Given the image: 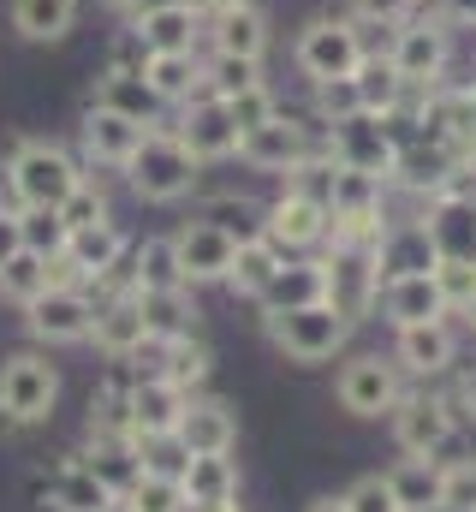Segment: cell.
<instances>
[{
    "label": "cell",
    "mask_w": 476,
    "mask_h": 512,
    "mask_svg": "<svg viewBox=\"0 0 476 512\" xmlns=\"http://www.w3.org/2000/svg\"><path fill=\"white\" fill-rule=\"evenodd\" d=\"M328 155L340 167L357 173H375V179H393V161H399V137L381 114H352L340 126H328Z\"/></svg>",
    "instance_id": "obj_7"
},
{
    "label": "cell",
    "mask_w": 476,
    "mask_h": 512,
    "mask_svg": "<svg viewBox=\"0 0 476 512\" xmlns=\"http://www.w3.org/2000/svg\"><path fill=\"white\" fill-rule=\"evenodd\" d=\"M173 286H185L173 239H143L131 251V292H173Z\"/></svg>",
    "instance_id": "obj_37"
},
{
    "label": "cell",
    "mask_w": 476,
    "mask_h": 512,
    "mask_svg": "<svg viewBox=\"0 0 476 512\" xmlns=\"http://www.w3.org/2000/svg\"><path fill=\"white\" fill-rule=\"evenodd\" d=\"M465 322H471V328H476V292H471V304H465Z\"/></svg>",
    "instance_id": "obj_60"
},
{
    "label": "cell",
    "mask_w": 476,
    "mask_h": 512,
    "mask_svg": "<svg viewBox=\"0 0 476 512\" xmlns=\"http://www.w3.org/2000/svg\"><path fill=\"white\" fill-rule=\"evenodd\" d=\"M179 507H191V501H185V489H179L173 477L143 471V477L125 489V512H179Z\"/></svg>",
    "instance_id": "obj_44"
},
{
    "label": "cell",
    "mask_w": 476,
    "mask_h": 512,
    "mask_svg": "<svg viewBox=\"0 0 476 512\" xmlns=\"http://www.w3.org/2000/svg\"><path fill=\"white\" fill-rule=\"evenodd\" d=\"M250 84H262V60H233V54H215V60H203V96H238V90H250Z\"/></svg>",
    "instance_id": "obj_42"
},
{
    "label": "cell",
    "mask_w": 476,
    "mask_h": 512,
    "mask_svg": "<svg viewBox=\"0 0 476 512\" xmlns=\"http://www.w3.org/2000/svg\"><path fill=\"white\" fill-rule=\"evenodd\" d=\"M238 155H244L256 173H298V167L316 155V143H310V126H298L292 114H274L268 126H256V131L238 137Z\"/></svg>",
    "instance_id": "obj_12"
},
{
    "label": "cell",
    "mask_w": 476,
    "mask_h": 512,
    "mask_svg": "<svg viewBox=\"0 0 476 512\" xmlns=\"http://www.w3.org/2000/svg\"><path fill=\"white\" fill-rule=\"evenodd\" d=\"M405 6H411V0H352V12H346V18L381 30V24H399V18H405Z\"/></svg>",
    "instance_id": "obj_52"
},
{
    "label": "cell",
    "mask_w": 476,
    "mask_h": 512,
    "mask_svg": "<svg viewBox=\"0 0 476 512\" xmlns=\"http://www.w3.org/2000/svg\"><path fill=\"white\" fill-rule=\"evenodd\" d=\"M18 233H24V251L36 256H66V221L60 209H18Z\"/></svg>",
    "instance_id": "obj_43"
},
{
    "label": "cell",
    "mask_w": 476,
    "mask_h": 512,
    "mask_svg": "<svg viewBox=\"0 0 476 512\" xmlns=\"http://www.w3.org/2000/svg\"><path fill=\"white\" fill-rule=\"evenodd\" d=\"M227 114H233L238 137H244V131L268 126V120L280 114V102H274V90H268V84H250V90H238V96H227Z\"/></svg>",
    "instance_id": "obj_45"
},
{
    "label": "cell",
    "mask_w": 476,
    "mask_h": 512,
    "mask_svg": "<svg viewBox=\"0 0 476 512\" xmlns=\"http://www.w3.org/2000/svg\"><path fill=\"white\" fill-rule=\"evenodd\" d=\"M203 221H215V227H221V233H233V239L262 233V221H256V209H250L244 197H215V203L203 209Z\"/></svg>",
    "instance_id": "obj_48"
},
{
    "label": "cell",
    "mask_w": 476,
    "mask_h": 512,
    "mask_svg": "<svg viewBox=\"0 0 476 512\" xmlns=\"http://www.w3.org/2000/svg\"><path fill=\"white\" fill-rule=\"evenodd\" d=\"M316 114H322V126H340V120L363 114L357 78H328V84H316Z\"/></svg>",
    "instance_id": "obj_47"
},
{
    "label": "cell",
    "mask_w": 476,
    "mask_h": 512,
    "mask_svg": "<svg viewBox=\"0 0 476 512\" xmlns=\"http://www.w3.org/2000/svg\"><path fill=\"white\" fill-rule=\"evenodd\" d=\"M441 512H476V459L453 465L441 477Z\"/></svg>",
    "instance_id": "obj_49"
},
{
    "label": "cell",
    "mask_w": 476,
    "mask_h": 512,
    "mask_svg": "<svg viewBox=\"0 0 476 512\" xmlns=\"http://www.w3.org/2000/svg\"><path fill=\"white\" fill-rule=\"evenodd\" d=\"M459 358V340L447 322H417V328H399V346H393V364L411 370V376H441L453 370Z\"/></svg>",
    "instance_id": "obj_24"
},
{
    "label": "cell",
    "mask_w": 476,
    "mask_h": 512,
    "mask_svg": "<svg viewBox=\"0 0 476 512\" xmlns=\"http://www.w3.org/2000/svg\"><path fill=\"white\" fill-rule=\"evenodd\" d=\"M381 310L393 328H417V322H441L447 298H441L435 274H393V280H381Z\"/></svg>",
    "instance_id": "obj_20"
},
{
    "label": "cell",
    "mask_w": 476,
    "mask_h": 512,
    "mask_svg": "<svg viewBox=\"0 0 476 512\" xmlns=\"http://www.w3.org/2000/svg\"><path fill=\"white\" fill-rule=\"evenodd\" d=\"M262 233L280 245V251H310L328 239V203L310 197L304 185H286L268 209H262Z\"/></svg>",
    "instance_id": "obj_11"
},
{
    "label": "cell",
    "mask_w": 476,
    "mask_h": 512,
    "mask_svg": "<svg viewBox=\"0 0 476 512\" xmlns=\"http://www.w3.org/2000/svg\"><path fill=\"white\" fill-rule=\"evenodd\" d=\"M54 399H60V376H54L48 358H36V352L6 358V370H0V411L12 423H42L54 411Z\"/></svg>",
    "instance_id": "obj_8"
},
{
    "label": "cell",
    "mask_w": 476,
    "mask_h": 512,
    "mask_svg": "<svg viewBox=\"0 0 476 512\" xmlns=\"http://www.w3.org/2000/svg\"><path fill=\"white\" fill-rule=\"evenodd\" d=\"M108 66H114V72H143V66H149V48H143V36H137V30H125V36L114 42Z\"/></svg>",
    "instance_id": "obj_53"
},
{
    "label": "cell",
    "mask_w": 476,
    "mask_h": 512,
    "mask_svg": "<svg viewBox=\"0 0 476 512\" xmlns=\"http://www.w3.org/2000/svg\"><path fill=\"white\" fill-rule=\"evenodd\" d=\"M203 12H227V6H244V0H197Z\"/></svg>",
    "instance_id": "obj_59"
},
{
    "label": "cell",
    "mask_w": 476,
    "mask_h": 512,
    "mask_svg": "<svg viewBox=\"0 0 476 512\" xmlns=\"http://www.w3.org/2000/svg\"><path fill=\"white\" fill-rule=\"evenodd\" d=\"M90 340H96L108 358H131V352L149 340V322H143V304H137V292H119V298H108V304L96 310V328H90Z\"/></svg>",
    "instance_id": "obj_27"
},
{
    "label": "cell",
    "mask_w": 476,
    "mask_h": 512,
    "mask_svg": "<svg viewBox=\"0 0 476 512\" xmlns=\"http://www.w3.org/2000/svg\"><path fill=\"white\" fill-rule=\"evenodd\" d=\"M155 6H179V0H114V12H125V18H143Z\"/></svg>",
    "instance_id": "obj_56"
},
{
    "label": "cell",
    "mask_w": 476,
    "mask_h": 512,
    "mask_svg": "<svg viewBox=\"0 0 476 512\" xmlns=\"http://www.w3.org/2000/svg\"><path fill=\"white\" fill-rule=\"evenodd\" d=\"M185 411V387H173L167 376H137L125 393V435L149 441V435H173Z\"/></svg>",
    "instance_id": "obj_14"
},
{
    "label": "cell",
    "mask_w": 476,
    "mask_h": 512,
    "mask_svg": "<svg viewBox=\"0 0 476 512\" xmlns=\"http://www.w3.org/2000/svg\"><path fill=\"white\" fill-rule=\"evenodd\" d=\"M346 507H352V512H405L387 477H363V483H357L352 495H346Z\"/></svg>",
    "instance_id": "obj_51"
},
{
    "label": "cell",
    "mask_w": 476,
    "mask_h": 512,
    "mask_svg": "<svg viewBox=\"0 0 476 512\" xmlns=\"http://www.w3.org/2000/svg\"><path fill=\"white\" fill-rule=\"evenodd\" d=\"M54 286V262L36 251H18L12 262H0V292L12 298V304H30V298H42Z\"/></svg>",
    "instance_id": "obj_41"
},
{
    "label": "cell",
    "mask_w": 476,
    "mask_h": 512,
    "mask_svg": "<svg viewBox=\"0 0 476 512\" xmlns=\"http://www.w3.org/2000/svg\"><path fill=\"white\" fill-rule=\"evenodd\" d=\"M143 78L155 84V96L167 108H185L191 96H203V60L197 54H149Z\"/></svg>",
    "instance_id": "obj_33"
},
{
    "label": "cell",
    "mask_w": 476,
    "mask_h": 512,
    "mask_svg": "<svg viewBox=\"0 0 476 512\" xmlns=\"http://www.w3.org/2000/svg\"><path fill=\"white\" fill-rule=\"evenodd\" d=\"M131 30L143 36L149 54H197V42L209 30V12L197 0H179V6H155V12L131 18Z\"/></svg>",
    "instance_id": "obj_17"
},
{
    "label": "cell",
    "mask_w": 476,
    "mask_h": 512,
    "mask_svg": "<svg viewBox=\"0 0 476 512\" xmlns=\"http://www.w3.org/2000/svg\"><path fill=\"white\" fill-rule=\"evenodd\" d=\"M340 405L357 417H381L399 405V370L387 358H352L340 370Z\"/></svg>",
    "instance_id": "obj_19"
},
{
    "label": "cell",
    "mask_w": 476,
    "mask_h": 512,
    "mask_svg": "<svg viewBox=\"0 0 476 512\" xmlns=\"http://www.w3.org/2000/svg\"><path fill=\"white\" fill-rule=\"evenodd\" d=\"M173 131H179V143L197 161H227V155H238V126H233V114H227L221 96H191Z\"/></svg>",
    "instance_id": "obj_15"
},
{
    "label": "cell",
    "mask_w": 476,
    "mask_h": 512,
    "mask_svg": "<svg viewBox=\"0 0 476 512\" xmlns=\"http://www.w3.org/2000/svg\"><path fill=\"white\" fill-rule=\"evenodd\" d=\"M369 42H363V24L357 18H310L292 42V60L310 84H328V78H352L363 66Z\"/></svg>",
    "instance_id": "obj_4"
},
{
    "label": "cell",
    "mask_w": 476,
    "mask_h": 512,
    "mask_svg": "<svg viewBox=\"0 0 476 512\" xmlns=\"http://www.w3.org/2000/svg\"><path fill=\"white\" fill-rule=\"evenodd\" d=\"M262 310H304V304H328V268L322 262H280V274L256 292Z\"/></svg>",
    "instance_id": "obj_29"
},
{
    "label": "cell",
    "mask_w": 476,
    "mask_h": 512,
    "mask_svg": "<svg viewBox=\"0 0 476 512\" xmlns=\"http://www.w3.org/2000/svg\"><path fill=\"white\" fill-rule=\"evenodd\" d=\"M96 108H108L119 120H137V126H161V114H167V102L155 96V84L143 72H114V66L96 78Z\"/></svg>",
    "instance_id": "obj_23"
},
{
    "label": "cell",
    "mask_w": 476,
    "mask_h": 512,
    "mask_svg": "<svg viewBox=\"0 0 476 512\" xmlns=\"http://www.w3.org/2000/svg\"><path fill=\"white\" fill-rule=\"evenodd\" d=\"M179 489H185L191 507H221V501H233V489H238L233 459H227V453H191Z\"/></svg>",
    "instance_id": "obj_34"
},
{
    "label": "cell",
    "mask_w": 476,
    "mask_h": 512,
    "mask_svg": "<svg viewBox=\"0 0 476 512\" xmlns=\"http://www.w3.org/2000/svg\"><path fill=\"white\" fill-rule=\"evenodd\" d=\"M375 262H381V280H393V274H435L441 251H435L423 221H393L381 233V245H375Z\"/></svg>",
    "instance_id": "obj_22"
},
{
    "label": "cell",
    "mask_w": 476,
    "mask_h": 512,
    "mask_svg": "<svg viewBox=\"0 0 476 512\" xmlns=\"http://www.w3.org/2000/svg\"><path fill=\"white\" fill-rule=\"evenodd\" d=\"M125 179H131V191L143 203H179L197 185V155L179 143L173 126H149L143 143H137V155L125 161Z\"/></svg>",
    "instance_id": "obj_2"
},
{
    "label": "cell",
    "mask_w": 476,
    "mask_h": 512,
    "mask_svg": "<svg viewBox=\"0 0 476 512\" xmlns=\"http://www.w3.org/2000/svg\"><path fill=\"white\" fill-rule=\"evenodd\" d=\"M328 268V304L357 322L369 304H381V262H375V245H334V256L322 262Z\"/></svg>",
    "instance_id": "obj_10"
},
{
    "label": "cell",
    "mask_w": 476,
    "mask_h": 512,
    "mask_svg": "<svg viewBox=\"0 0 476 512\" xmlns=\"http://www.w3.org/2000/svg\"><path fill=\"white\" fill-rule=\"evenodd\" d=\"M173 251H179V274H185V286H203V280H227L238 239L233 233H221L215 221H191L185 233H173Z\"/></svg>",
    "instance_id": "obj_18"
},
{
    "label": "cell",
    "mask_w": 476,
    "mask_h": 512,
    "mask_svg": "<svg viewBox=\"0 0 476 512\" xmlns=\"http://www.w3.org/2000/svg\"><path fill=\"white\" fill-rule=\"evenodd\" d=\"M60 221H66V233H78V227H96V221H108V197H102V185L78 179V185H72V197L60 203Z\"/></svg>",
    "instance_id": "obj_46"
},
{
    "label": "cell",
    "mask_w": 476,
    "mask_h": 512,
    "mask_svg": "<svg viewBox=\"0 0 476 512\" xmlns=\"http://www.w3.org/2000/svg\"><path fill=\"white\" fill-rule=\"evenodd\" d=\"M423 126H435L453 149L476 155V84H435L429 102H423Z\"/></svg>",
    "instance_id": "obj_25"
},
{
    "label": "cell",
    "mask_w": 476,
    "mask_h": 512,
    "mask_svg": "<svg viewBox=\"0 0 476 512\" xmlns=\"http://www.w3.org/2000/svg\"><path fill=\"white\" fill-rule=\"evenodd\" d=\"M280 262H286V251L268 239V233H250V239H238V251H233V268H227V286L233 292H262L274 274H280Z\"/></svg>",
    "instance_id": "obj_35"
},
{
    "label": "cell",
    "mask_w": 476,
    "mask_h": 512,
    "mask_svg": "<svg viewBox=\"0 0 476 512\" xmlns=\"http://www.w3.org/2000/svg\"><path fill=\"white\" fill-rule=\"evenodd\" d=\"M459 405H465V411L476 417V364L465 370V382H459Z\"/></svg>",
    "instance_id": "obj_57"
},
{
    "label": "cell",
    "mask_w": 476,
    "mask_h": 512,
    "mask_svg": "<svg viewBox=\"0 0 476 512\" xmlns=\"http://www.w3.org/2000/svg\"><path fill=\"white\" fill-rule=\"evenodd\" d=\"M119 256H125V233H119L114 221H96V227L66 233V256L60 262L72 268V280H108Z\"/></svg>",
    "instance_id": "obj_26"
},
{
    "label": "cell",
    "mask_w": 476,
    "mask_h": 512,
    "mask_svg": "<svg viewBox=\"0 0 476 512\" xmlns=\"http://www.w3.org/2000/svg\"><path fill=\"white\" fill-rule=\"evenodd\" d=\"M24 322H30L36 340H48V346H72V340H90V328H96V304H90L84 286H60V280H54L42 298L24 304Z\"/></svg>",
    "instance_id": "obj_9"
},
{
    "label": "cell",
    "mask_w": 476,
    "mask_h": 512,
    "mask_svg": "<svg viewBox=\"0 0 476 512\" xmlns=\"http://www.w3.org/2000/svg\"><path fill=\"white\" fill-rule=\"evenodd\" d=\"M119 495L90 471V465H60L54 477H48V507L60 512H108Z\"/></svg>",
    "instance_id": "obj_32"
},
{
    "label": "cell",
    "mask_w": 476,
    "mask_h": 512,
    "mask_svg": "<svg viewBox=\"0 0 476 512\" xmlns=\"http://www.w3.org/2000/svg\"><path fill=\"white\" fill-rule=\"evenodd\" d=\"M465 149H453L447 137L435 126H423L417 120V131L399 143V161H393V179H405L411 191H429V197H441V191H453L459 179H465Z\"/></svg>",
    "instance_id": "obj_6"
},
{
    "label": "cell",
    "mask_w": 476,
    "mask_h": 512,
    "mask_svg": "<svg viewBox=\"0 0 476 512\" xmlns=\"http://www.w3.org/2000/svg\"><path fill=\"white\" fill-rule=\"evenodd\" d=\"M435 280H441V298H447V310H465L476 292V262H441L435 268Z\"/></svg>",
    "instance_id": "obj_50"
},
{
    "label": "cell",
    "mask_w": 476,
    "mask_h": 512,
    "mask_svg": "<svg viewBox=\"0 0 476 512\" xmlns=\"http://www.w3.org/2000/svg\"><path fill=\"white\" fill-rule=\"evenodd\" d=\"M90 471H96V477H102L114 495H125V489L143 477L137 441H131V435H125V441H119V435H102V441H96V453H90Z\"/></svg>",
    "instance_id": "obj_40"
},
{
    "label": "cell",
    "mask_w": 476,
    "mask_h": 512,
    "mask_svg": "<svg viewBox=\"0 0 476 512\" xmlns=\"http://www.w3.org/2000/svg\"><path fill=\"white\" fill-rule=\"evenodd\" d=\"M179 447L185 453H227L233 447V411L221 405V399H185V411H179Z\"/></svg>",
    "instance_id": "obj_28"
},
{
    "label": "cell",
    "mask_w": 476,
    "mask_h": 512,
    "mask_svg": "<svg viewBox=\"0 0 476 512\" xmlns=\"http://www.w3.org/2000/svg\"><path fill=\"white\" fill-rule=\"evenodd\" d=\"M423 227H429V239H435L441 262H476V197L471 191H459V185L441 191V197L429 203Z\"/></svg>",
    "instance_id": "obj_16"
},
{
    "label": "cell",
    "mask_w": 476,
    "mask_h": 512,
    "mask_svg": "<svg viewBox=\"0 0 476 512\" xmlns=\"http://www.w3.org/2000/svg\"><path fill=\"white\" fill-rule=\"evenodd\" d=\"M24 251V233H18V209H0V262Z\"/></svg>",
    "instance_id": "obj_54"
},
{
    "label": "cell",
    "mask_w": 476,
    "mask_h": 512,
    "mask_svg": "<svg viewBox=\"0 0 476 512\" xmlns=\"http://www.w3.org/2000/svg\"><path fill=\"white\" fill-rule=\"evenodd\" d=\"M143 131H149V126H137V120H119V114H108V108H96V102H90V114H84V149H90V161L125 167V161L137 155Z\"/></svg>",
    "instance_id": "obj_30"
},
{
    "label": "cell",
    "mask_w": 476,
    "mask_h": 512,
    "mask_svg": "<svg viewBox=\"0 0 476 512\" xmlns=\"http://www.w3.org/2000/svg\"><path fill=\"white\" fill-rule=\"evenodd\" d=\"M393 435H399V447L417 453V459L441 453V447L453 441V411H447V399H435V393H399V405H393Z\"/></svg>",
    "instance_id": "obj_13"
},
{
    "label": "cell",
    "mask_w": 476,
    "mask_h": 512,
    "mask_svg": "<svg viewBox=\"0 0 476 512\" xmlns=\"http://www.w3.org/2000/svg\"><path fill=\"white\" fill-rule=\"evenodd\" d=\"M137 304H143L149 340H173V334H191V316H197V304L185 298V286H173V292H137Z\"/></svg>",
    "instance_id": "obj_38"
},
{
    "label": "cell",
    "mask_w": 476,
    "mask_h": 512,
    "mask_svg": "<svg viewBox=\"0 0 476 512\" xmlns=\"http://www.w3.org/2000/svg\"><path fill=\"white\" fill-rule=\"evenodd\" d=\"M387 60H393V72L411 84V90H435L441 78H447V60H453V36H447V18L435 12H405L399 24H393V42H387Z\"/></svg>",
    "instance_id": "obj_3"
},
{
    "label": "cell",
    "mask_w": 476,
    "mask_h": 512,
    "mask_svg": "<svg viewBox=\"0 0 476 512\" xmlns=\"http://www.w3.org/2000/svg\"><path fill=\"white\" fill-rule=\"evenodd\" d=\"M352 78H357V96H363V114H393V108H405V90H411V84L393 72V60H387V54H375V48H369Z\"/></svg>",
    "instance_id": "obj_36"
},
{
    "label": "cell",
    "mask_w": 476,
    "mask_h": 512,
    "mask_svg": "<svg viewBox=\"0 0 476 512\" xmlns=\"http://www.w3.org/2000/svg\"><path fill=\"white\" fill-rule=\"evenodd\" d=\"M197 512H238L233 501H221V507H197Z\"/></svg>",
    "instance_id": "obj_61"
},
{
    "label": "cell",
    "mask_w": 476,
    "mask_h": 512,
    "mask_svg": "<svg viewBox=\"0 0 476 512\" xmlns=\"http://www.w3.org/2000/svg\"><path fill=\"white\" fill-rule=\"evenodd\" d=\"M352 322L334 304H304V310H268V340L292 358V364H322L346 346Z\"/></svg>",
    "instance_id": "obj_5"
},
{
    "label": "cell",
    "mask_w": 476,
    "mask_h": 512,
    "mask_svg": "<svg viewBox=\"0 0 476 512\" xmlns=\"http://www.w3.org/2000/svg\"><path fill=\"white\" fill-rule=\"evenodd\" d=\"M441 465H429V459H405L387 483H393V495H399V507L405 512H429V507H441Z\"/></svg>",
    "instance_id": "obj_39"
},
{
    "label": "cell",
    "mask_w": 476,
    "mask_h": 512,
    "mask_svg": "<svg viewBox=\"0 0 476 512\" xmlns=\"http://www.w3.org/2000/svg\"><path fill=\"white\" fill-rule=\"evenodd\" d=\"M310 512H352V507H346V495H340V501H316Z\"/></svg>",
    "instance_id": "obj_58"
},
{
    "label": "cell",
    "mask_w": 476,
    "mask_h": 512,
    "mask_svg": "<svg viewBox=\"0 0 476 512\" xmlns=\"http://www.w3.org/2000/svg\"><path fill=\"white\" fill-rule=\"evenodd\" d=\"M78 12H84V0H12L6 6V18H12V30L24 42H60V36H72Z\"/></svg>",
    "instance_id": "obj_31"
},
{
    "label": "cell",
    "mask_w": 476,
    "mask_h": 512,
    "mask_svg": "<svg viewBox=\"0 0 476 512\" xmlns=\"http://www.w3.org/2000/svg\"><path fill=\"white\" fill-rule=\"evenodd\" d=\"M435 12H441L447 24H471L476 30V0H435Z\"/></svg>",
    "instance_id": "obj_55"
},
{
    "label": "cell",
    "mask_w": 476,
    "mask_h": 512,
    "mask_svg": "<svg viewBox=\"0 0 476 512\" xmlns=\"http://www.w3.org/2000/svg\"><path fill=\"white\" fill-rule=\"evenodd\" d=\"M78 179H84L78 161L48 137H18L12 155H6V185H12L18 209H60Z\"/></svg>",
    "instance_id": "obj_1"
},
{
    "label": "cell",
    "mask_w": 476,
    "mask_h": 512,
    "mask_svg": "<svg viewBox=\"0 0 476 512\" xmlns=\"http://www.w3.org/2000/svg\"><path fill=\"white\" fill-rule=\"evenodd\" d=\"M209 48L215 54H233V60H262L268 54V18H262V6H227V12H209Z\"/></svg>",
    "instance_id": "obj_21"
}]
</instances>
